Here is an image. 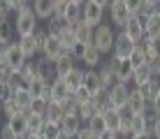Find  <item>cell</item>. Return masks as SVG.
Returning <instances> with one entry per match:
<instances>
[{
    "label": "cell",
    "mask_w": 160,
    "mask_h": 139,
    "mask_svg": "<svg viewBox=\"0 0 160 139\" xmlns=\"http://www.w3.org/2000/svg\"><path fill=\"white\" fill-rule=\"evenodd\" d=\"M114 40H116V35H114V30L109 28L107 23H100L95 28V40H93V47L98 49L102 56L114 51Z\"/></svg>",
    "instance_id": "cell-1"
},
{
    "label": "cell",
    "mask_w": 160,
    "mask_h": 139,
    "mask_svg": "<svg viewBox=\"0 0 160 139\" xmlns=\"http://www.w3.org/2000/svg\"><path fill=\"white\" fill-rule=\"evenodd\" d=\"M37 16H35V12H32V7H28V9H23L21 14H16V35L19 37H28V35H32V32L37 30Z\"/></svg>",
    "instance_id": "cell-2"
},
{
    "label": "cell",
    "mask_w": 160,
    "mask_h": 139,
    "mask_svg": "<svg viewBox=\"0 0 160 139\" xmlns=\"http://www.w3.org/2000/svg\"><path fill=\"white\" fill-rule=\"evenodd\" d=\"M63 56H70V49L63 47V42L58 40L56 32H49V40H47V47H44V51H42V58L49 60V63H56Z\"/></svg>",
    "instance_id": "cell-3"
},
{
    "label": "cell",
    "mask_w": 160,
    "mask_h": 139,
    "mask_svg": "<svg viewBox=\"0 0 160 139\" xmlns=\"http://www.w3.org/2000/svg\"><path fill=\"white\" fill-rule=\"evenodd\" d=\"M144 28H146V16L139 14V16H130V21L123 26V32H125V35H128L135 44H142V42H144V37H146V30H144Z\"/></svg>",
    "instance_id": "cell-4"
},
{
    "label": "cell",
    "mask_w": 160,
    "mask_h": 139,
    "mask_svg": "<svg viewBox=\"0 0 160 139\" xmlns=\"http://www.w3.org/2000/svg\"><path fill=\"white\" fill-rule=\"evenodd\" d=\"M109 65L114 67V74H116L118 83H128L132 81V72H135V65L130 63V58H116V56H112L109 58Z\"/></svg>",
    "instance_id": "cell-5"
},
{
    "label": "cell",
    "mask_w": 160,
    "mask_h": 139,
    "mask_svg": "<svg viewBox=\"0 0 160 139\" xmlns=\"http://www.w3.org/2000/svg\"><path fill=\"white\" fill-rule=\"evenodd\" d=\"M102 19H104V7L95 5L93 0H86L84 14H81V21H84L86 26H91V28H98V26L102 23Z\"/></svg>",
    "instance_id": "cell-6"
},
{
    "label": "cell",
    "mask_w": 160,
    "mask_h": 139,
    "mask_svg": "<svg viewBox=\"0 0 160 139\" xmlns=\"http://www.w3.org/2000/svg\"><path fill=\"white\" fill-rule=\"evenodd\" d=\"M128 95H130V88L125 86V83H116V86L109 88V102H112L114 109L123 111L128 107Z\"/></svg>",
    "instance_id": "cell-7"
},
{
    "label": "cell",
    "mask_w": 160,
    "mask_h": 139,
    "mask_svg": "<svg viewBox=\"0 0 160 139\" xmlns=\"http://www.w3.org/2000/svg\"><path fill=\"white\" fill-rule=\"evenodd\" d=\"M135 47H137V44L121 30L116 35V40H114V56H116V58H130L132 51H135Z\"/></svg>",
    "instance_id": "cell-8"
},
{
    "label": "cell",
    "mask_w": 160,
    "mask_h": 139,
    "mask_svg": "<svg viewBox=\"0 0 160 139\" xmlns=\"http://www.w3.org/2000/svg\"><path fill=\"white\" fill-rule=\"evenodd\" d=\"M109 16H112V21L116 26H121V30H123V26L130 21V12H128V7H125V2L123 0H112V5H109Z\"/></svg>",
    "instance_id": "cell-9"
},
{
    "label": "cell",
    "mask_w": 160,
    "mask_h": 139,
    "mask_svg": "<svg viewBox=\"0 0 160 139\" xmlns=\"http://www.w3.org/2000/svg\"><path fill=\"white\" fill-rule=\"evenodd\" d=\"M7 127L12 130V135L16 139H26V137H28V111L7 118Z\"/></svg>",
    "instance_id": "cell-10"
},
{
    "label": "cell",
    "mask_w": 160,
    "mask_h": 139,
    "mask_svg": "<svg viewBox=\"0 0 160 139\" xmlns=\"http://www.w3.org/2000/svg\"><path fill=\"white\" fill-rule=\"evenodd\" d=\"M146 104H148V100L144 97V93L139 91V88H132L130 91V95H128V109L132 116H142L144 114V109H146Z\"/></svg>",
    "instance_id": "cell-11"
},
{
    "label": "cell",
    "mask_w": 160,
    "mask_h": 139,
    "mask_svg": "<svg viewBox=\"0 0 160 139\" xmlns=\"http://www.w3.org/2000/svg\"><path fill=\"white\" fill-rule=\"evenodd\" d=\"M7 63H9V67H12L14 72H21L26 67V63H28V58H26V53L21 51V47L19 44H12L9 47V53H7Z\"/></svg>",
    "instance_id": "cell-12"
},
{
    "label": "cell",
    "mask_w": 160,
    "mask_h": 139,
    "mask_svg": "<svg viewBox=\"0 0 160 139\" xmlns=\"http://www.w3.org/2000/svg\"><path fill=\"white\" fill-rule=\"evenodd\" d=\"M49 32H56V35H58V40L63 42V47H65V49H72L74 44H77V32H74V26L63 23V26H58V28H51Z\"/></svg>",
    "instance_id": "cell-13"
},
{
    "label": "cell",
    "mask_w": 160,
    "mask_h": 139,
    "mask_svg": "<svg viewBox=\"0 0 160 139\" xmlns=\"http://www.w3.org/2000/svg\"><path fill=\"white\" fill-rule=\"evenodd\" d=\"M70 88H68V83H65L63 79H53L51 81V97H49V102H58V104H63L65 100H70Z\"/></svg>",
    "instance_id": "cell-14"
},
{
    "label": "cell",
    "mask_w": 160,
    "mask_h": 139,
    "mask_svg": "<svg viewBox=\"0 0 160 139\" xmlns=\"http://www.w3.org/2000/svg\"><path fill=\"white\" fill-rule=\"evenodd\" d=\"M81 86L86 88L91 95H95V93L102 91V81H100V74H98V70H84V83Z\"/></svg>",
    "instance_id": "cell-15"
},
{
    "label": "cell",
    "mask_w": 160,
    "mask_h": 139,
    "mask_svg": "<svg viewBox=\"0 0 160 139\" xmlns=\"http://www.w3.org/2000/svg\"><path fill=\"white\" fill-rule=\"evenodd\" d=\"M151 79H153V70H151L148 63L135 67V72H132V83H135V88H144Z\"/></svg>",
    "instance_id": "cell-16"
},
{
    "label": "cell",
    "mask_w": 160,
    "mask_h": 139,
    "mask_svg": "<svg viewBox=\"0 0 160 139\" xmlns=\"http://www.w3.org/2000/svg\"><path fill=\"white\" fill-rule=\"evenodd\" d=\"M53 7H56V0H32V12L37 19H51L53 16Z\"/></svg>",
    "instance_id": "cell-17"
},
{
    "label": "cell",
    "mask_w": 160,
    "mask_h": 139,
    "mask_svg": "<svg viewBox=\"0 0 160 139\" xmlns=\"http://www.w3.org/2000/svg\"><path fill=\"white\" fill-rule=\"evenodd\" d=\"M74 32H77V42L86 44V47H93V40H95V28L86 26L84 21H79V23L74 26Z\"/></svg>",
    "instance_id": "cell-18"
},
{
    "label": "cell",
    "mask_w": 160,
    "mask_h": 139,
    "mask_svg": "<svg viewBox=\"0 0 160 139\" xmlns=\"http://www.w3.org/2000/svg\"><path fill=\"white\" fill-rule=\"evenodd\" d=\"M28 91H30L32 97L49 100V97H51V83H49V81H42V79H35L32 83H28Z\"/></svg>",
    "instance_id": "cell-19"
},
{
    "label": "cell",
    "mask_w": 160,
    "mask_h": 139,
    "mask_svg": "<svg viewBox=\"0 0 160 139\" xmlns=\"http://www.w3.org/2000/svg\"><path fill=\"white\" fill-rule=\"evenodd\" d=\"M81 14H84V5L68 2V7H65V16H63V23H68V26H77V23L81 21Z\"/></svg>",
    "instance_id": "cell-20"
},
{
    "label": "cell",
    "mask_w": 160,
    "mask_h": 139,
    "mask_svg": "<svg viewBox=\"0 0 160 139\" xmlns=\"http://www.w3.org/2000/svg\"><path fill=\"white\" fill-rule=\"evenodd\" d=\"M53 70H56V79H65L70 72L74 70V58L72 56H63L53 63Z\"/></svg>",
    "instance_id": "cell-21"
},
{
    "label": "cell",
    "mask_w": 160,
    "mask_h": 139,
    "mask_svg": "<svg viewBox=\"0 0 160 139\" xmlns=\"http://www.w3.org/2000/svg\"><path fill=\"white\" fill-rule=\"evenodd\" d=\"M60 130H63V135L74 137L77 132L81 130V118H79L77 114H72V116H65V118L60 121Z\"/></svg>",
    "instance_id": "cell-22"
},
{
    "label": "cell",
    "mask_w": 160,
    "mask_h": 139,
    "mask_svg": "<svg viewBox=\"0 0 160 139\" xmlns=\"http://www.w3.org/2000/svg\"><path fill=\"white\" fill-rule=\"evenodd\" d=\"M98 74H100V81H102V86L107 88V91H109V88H112V86H116V83H118L116 74H114V67H112V65H109V60H107V63H102V65H100V70H98Z\"/></svg>",
    "instance_id": "cell-23"
},
{
    "label": "cell",
    "mask_w": 160,
    "mask_h": 139,
    "mask_svg": "<svg viewBox=\"0 0 160 139\" xmlns=\"http://www.w3.org/2000/svg\"><path fill=\"white\" fill-rule=\"evenodd\" d=\"M146 37L144 40H156V42H160V14L156 12V14H151L146 19Z\"/></svg>",
    "instance_id": "cell-24"
},
{
    "label": "cell",
    "mask_w": 160,
    "mask_h": 139,
    "mask_svg": "<svg viewBox=\"0 0 160 139\" xmlns=\"http://www.w3.org/2000/svg\"><path fill=\"white\" fill-rule=\"evenodd\" d=\"M142 47H144V53H146V63L148 65H156L160 60V42L144 40V42H142Z\"/></svg>",
    "instance_id": "cell-25"
},
{
    "label": "cell",
    "mask_w": 160,
    "mask_h": 139,
    "mask_svg": "<svg viewBox=\"0 0 160 139\" xmlns=\"http://www.w3.org/2000/svg\"><path fill=\"white\" fill-rule=\"evenodd\" d=\"M102 116H104V125H107V130H112V132H118L121 130V121H123V116H121L118 109L109 107Z\"/></svg>",
    "instance_id": "cell-26"
},
{
    "label": "cell",
    "mask_w": 160,
    "mask_h": 139,
    "mask_svg": "<svg viewBox=\"0 0 160 139\" xmlns=\"http://www.w3.org/2000/svg\"><path fill=\"white\" fill-rule=\"evenodd\" d=\"M65 118V109H63V104H58V102H49V107H47V114H44V121L47 123H58L60 125V121Z\"/></svg>",
    "instance_id": "cell-27"
},
{
    "label": "cell",
    "mask_w": 160,
    "mask_h": 139,
    "mask_svg": "<svg viewBox=\"0 0 160 139\" xmlns=\"http://www.w3.org/2000/svg\"><path fill=\"white\" fill-rule=\"evenodd\" d=\"M130 135H151V123L144 116H132L130 118Z\"/></svg>",
    "instance_id": "cell-28"
},
{
    "label": "cell",
    "mask_w": 160,
    "mask_h": 139,
    "mask_svg": "<svg viewBox=\"0 0 160 139\" xmlns=\"http://www.w3.org/2000/svg\"><path fill=\"white\" fill-rule=\"evenodd\" d=\"M81 63H84L88 70H95V67H100V65H102V53L98 51L95 47H88L86 53H84V58H81Z\"/></svg>",
    "instance_id": "cell-29"
},
{
    "label": "cell",
    "mask_w": 160,
    "mask_h": 139,
    "mask_svg": "<svg viewBox=\"0 0 160 139\" xmlns=\"http://www.w3.org/2000/svg\"><path fill=\"white\" fill-rule=\"evenodd\" d=\"M91 102H93V107H95L98 114H104V111L112 107V102H109V91H107V88H102L100 93H95V95H93Z\"/></svg>",
    "instance_id": "cell-30"
},
{
    "label": "cell",
    "mask_w": 160,
    "mask_h": 139,
    "mask_svg": "<svg viewBox=\"0 0 160 139\" xmlns=\"http://www.w3.org/2000/svg\"><path fill=\"white\" fill-rule=\"evenodd\" d=\"M16 44L21 47V51L26 53V58H28V60L35 58V56L40 53V51H37V44H35V37H32V35H28V37H19V42H16Z\"/></svg>",
    "instance_id": "cell-31"
},
{
    "label": "cell",
    "mask_w": 160,
    "mask_h": 139,
    "mask_svg": "<svg viewBox=\"0 0 160 139\" xmlns=\"http://www.w3.org/2000/svg\"><path fill=\"white\" fill-rule=\"evenodd\" d=\"M65 83H68V88H70V93H74V91H79L81 88V83H84V70H79V67H74L72 72H70L68 77L63 79Z\"/></svg>",
    "instance_id": "cell-32"
},
{
    "label": "cell",
    "mask_w": 160,
    "mask_h": 139,
    "mask_svg": "<svg viewBox=\"0 0 160 139\" xmlns=\"http://www.w3.org/2000/svg\"><path fill=\"white\" fill-rule=\"evenodd\" d=\"M14 102L19 104V109L21 111H28L30 109V102H32V95H30V91H28V86H23V88H19V91L14 93Z\"/></svg>",
    "instance_id": "cell-33"
},
{
    "label": "cell",
    "mask_w": 160,
    "mask_h": 139,
    "mask_svg": "<svg viewBox=\"0 0 160 139\" xmlns=\"http://www.w3.org/2000/svg\"><path fill=\"white\" fill-rule=\"evenodd\" d=\"M37 63V77H40L42 81H49L53 74H56V70H53V63H49V60H44V58H40V60H35ZM51 83V81H49Z\"/></svg>",
    "instance_id": "cell-34"
},
{
    "label": "cell",
    "mask_w": 160,
    "mask_h": 139,
    "mask_svg": "<svg viewBox=\"0 0 160 139\" xmlns=\"http://www.w3.org/2000/svg\"><path fill=\"white\" fill-rule=\"evenodd\" d=\"M139 91L144 93V97L148 100V102H153V100L160 95V77H153V79L148 81L144 88H139Z\"/></svg>",
    "instance_id": "cell-35"
},
{
    "label": "cell",
    "mask_w": 160,
    "mask_h": 139,
    "mask_svg": "<svg viewBox=\"0 0 160 139\" xmlns=\"http://www.w3.org/2000/svg\"><path fill=\"white\" fill-rule=\"evenodd\" d=\"M86 127H88V130H91L95 137H100L102 132L107 130V125H104V116H102V114H95V116H93V118L86 123Z\"/></svg>",
    "instance_id": "cell-36"
},
{
    "label": "cell",
    "mask_w": 160,
    "mask_h": 139,
    "mask_svg": "<svg viewBox=\"0 0 160 139\" xmlns=\"http://www.w3.org/2000/svg\"><path fill=\"white\" fill-rule=\"evenodd\" d=\"M19 74H21V79H23L26 86H28V83H32L35 79H40V77H37V63H30V60H28V63H26V67L21 70Z\"/></svg>",
    "instance_id": "cell-37"
},
{
    "label": "cell",
    "mask_w": 160,
    "mask_h": 139,
    "mask_svg": "<svg viewBox=\"0 0 160 139\" xmlns=\"http://www.w3.org/2000/svg\"><path fill=\"white\" fill-rule=\"evenodd\" d=\"M44 116H35V114H28V135H40L42 127H44Z\"/></svg>",
    "instance_id": "cell-38"
},
{
    "label": "cell",
    "mask_w": 160,
    "mask_h": 139,
    "mask_svg": "<svg viewBox=\"0 0 160 139\" xmlns=\"http://www.w3.org/2000/svg\"><path fill=\"white\" fill-rule=\"evenodd\" d=\"M40 135H42L44 139H60V137H63V130H60L58 123H44V127H42Z\"/></svg>",
    "instance_id": "cell-39"
},
{
    "label": "cell",
    "mask_w": 160,
    "mask_h": 139,
    "mask_svg": "<svg viewBox=\"0 0 160 139\" xmlns=\"http://www.w3.org/2000/svg\"><path fill=\"white\" fill-rule=\"evenodd\" d=\"M47 107H49V100H42V97H32V102H30V109H28V114H35V116H44V114H47Z\"/></svg>",
    "instance_id": "cell-40"
},
{
    "label": "cell",
    "mask_w": 160,
    "mask_h": 139,
    "mask_svg": "<svg viewBox=\"0 0 160 139\" xmlns=\"http://www.w3.org/2000/svg\"><path fill=\"white\" fill-rule=\"evenodd\" d=\"M0 107H2V114L7 116V118H12V116H19V114H23V111L19 109V104L14 102V97H9V100H5L2 104H0Z\"/></svg>",
    "instance_id": "cell-41"
},
{
    "label": "cell",
    "mask_w": 160,
    "mask_h": 139,
    "mask_svg": "<svg viewBox=\"0 0 160 139\" xmlns=\"http://www.w3.org/2000/svg\"><path fill=\"white\" fill-rule=\"evenodd\" d=\"M130 63L135 65V67H139V65L146 63V53H144V47H142V44L135 47V51H132V56H130Z\"/></svg>",
    "instance_id": "cell-42"
},
{
    "label": "cell",
    "mask_w": 160,
    "mask_h": 139,
    "mask_svg": "<svg viewBox=\"0 0 160 139\" xmlns=\"http://www.w3.org/2000/svg\"><path fill=\"white\" fill-rule=\"evenodd\" d=\"M72 100H74V102H77V104L81 107V104H88V102H91V100H93V95H91V93L86 91L84 86H81L79 91H74V93H72Z\"/></svg>",
    "instance_id": "cell-43"
},
{
    "label": "cell",
    "mask_w": 160,
    "mask_h": 139,
    "mask_svg": "<svg viewBox=\"0 0 160 139\" xmlns=\"http://www.w3.org/2000/svg\"><path fill=\"white\" fill-rule=\"evenodd\" d=\"M32 37H35V44H37V51H44V47H47V40H49V30H40L37 28L35 32H32Z\"/></svg>",
    "instance_id": "cell-44"
},
{
    "label": "cell",
    "mask_w": 160,
    "mask_h": 139,
    "mask_svg": "<svg viewBox=\"0 0 160 139\" xmlns=\"http://www.w3.org/2000/svg\"><path fill=\"white\" fill-rule=\"evenodd\" d=\"M95 114H98V111H95V107H93V102L81 104V107H79V118H81V121H86V123H88V121H91Z\"/></svg>",
    "instance_id": "cell-45"
},
{
    "label": "cell",
    "mask_w": 160,
    "mask_h": 139,
    "mask_svg": "<svg viewBox=\"0 0 160 139\" xmlns=\"http://www.w3.org/2000/svg\"><path fill=\"white\" fill-rule=\"evenodd\" d=\"M123 2H125V7H128V12L132 16H139L142 9H144V0H123Z\"/></svg>",
    "instance_id": "cell-46"
},
{
    "label": "cell",
    "mask_w": 160,
    "mask_h": 139,
    "mask_svg": "<svg viewBox=\"0 0 160 139\" xmlns=\"http://www.w3.org/2000/svg\"><path fill=\"white\" fill-rule=\"evenodd\" d=\"M12 74H14V70L9 67L7 60H2V63H0V83H7L9 79H12Z\"/></svg>",
    "instance_id": "cell-47"
},
{
    "label": "cell",
    "mask_w": 160,
    "mask_h": 139,
    "mask_svg": "<svg viewBox=\"0 0 160 139\" xmlns=\"http://www.w3.org/2000/svg\"><path fill=\"white\" fill-rule=\"evenodd\" d=\"M86 49H88V47H86V44H81V42H77V44H74V47H72V49H70V56H72V58H74V60H81V58H84V53H86Z\"/></svg>",
    "instance_id": "cell-48"
},
{
    "label": "cell",
    "mask_w": 160,
    "mask_h": 139,
    "mask_svg": "<svg viewBox=\"0 0 160 139\" xmlns=\"http://www.w3.org/2000/svg\"><path fill=\"white\" fill-rule=\"evenodd\" d=\"M9 47H12V42H9V37H5V40H0V63H2V60H7Z\"/></svg>",
    "instance_id": "cell-49"
},
{
    "label": "cell",
    "mask_w": 160,
    "mask_h": 139,
    "mask_svg": "<svg viewBox=\"0 0 160 139\" xmlns=\"http://www.w3.org/2000/svg\"><path fill=\"white\" fill-rule=\"evenodd\" d=\"M28 7H32L28 0H12V12H16V14H21L23 9H28Z\"/></svg>",
    "instance_id": "cell-50"
},
{
    "label": "cell",
    "mask_w": 160,
    "mask_h": 139,
    "mask_svg": "<svg viewBox=\"0 0 160 139\" xmlns=\"http://www.w3.org/2000/svg\"><path fill=\"white\" fill-rule=\"evenodd\" d=\"M74 139H98V137L93 135V132L88 130V127H81V130H79V132L74 135Z\"/></svg>",
    "instance_id": "cell-51"
},
{
    "label": "cell",
    "mask_w": 160,
    "mask_h": 139,
    "mask_svg": "<svg viewBox=\"0 0 160 139\" xmlns=\"http://www.w3.org/2000/svg\"><path fill=\"white\" fill-rule=\"evenodd\" d=\"M151 137L153 139H160V116L151 123Z\"/></svg>",
    "instance_id": "cell-52"
},
{
    "label": "cell",
    "mask_w": 160,
    "mask_h": 139,
    "mask_svg": "<svg viewBox=\"0 0 160 139\" xmlns=\"http://www.w3.org/2000/svg\"><path fill=\"white\" fill-rule=\"evenodd\" d=\"M0 139H16V137L12 135V130H9V127H7V123H5V127H2V130H0Z\"/></svg>",
    "instance_id": "cell-53"
},
{
    "label": "cell",
    "mask_w": 160,
    "mask_h": 139,
    "mask_svg": "<svg viewBox=\"0 0 160 139\" xmlns=\"http://www.w3.org/2000/svg\"><path fill=\"white\" fill-rule=\"evenodd\" d=\"M98 139H118V132H112V130H104Z\"/></svg>",
    "instance_id": "cell-54"
},
{
    "label": "cell",
    "mask_w": 160,
    "mask_h": 139,
    "mask_svg": "<svg viewBox=\"0 0 160 139\" xmlns=\"http://www.w3.org/2000/svg\"><path fill=\"white\" fill-rule=\"evenodd\" d=\"M151 107H153V114H156V118H158V116H160V95L151 102Z\"/></svg>",
    "instance_id": "cell-55"
},
{
    "label": "cell",
    "mask_w": 160,
    "mask_h": 139,
    "mask_svg": "<svg viewBox=\"0 0 160 139\" xmlns=\"http://www.w3.org/2000/svg\"><path fill=\"white\" fill-rule=\"evenodd\" d=\"M93 2L100 5V7H109V5H112V0H93Z\"/></svg>",
    "instance_id": "cell-56"
},
{
    "label": "cell",
    "mask_w": 160,
    "mask_h": 139,
    "mask_svg": "<svg viewBox=\"0 0 160 139\" xmlns=\"http://www.w3.org/2000/svg\"><path fill=\"white\" fill-rule=\"evenodd\" d=\"M5 37H7V28L0 23V40H5Z\"/></svg>",
    "instance_id": "cell-57"
},
{
    "label": "cell",
    "mask_w": 160,
    "mask_h": 139,
    "mask_svg": "<svg viewBox=\"0 0 160 139\" xmlns=\"http://www.w3.org/2000/svg\"><path fill=\"white\" fill-rule=\"evenodd\" d=\"M130 139H151V135H132Z\"/></svg>",
    "instance_id": "cell-58"
},
{
    "label": "cell",
    "mask_w": 160,
    "mask_h": 139,
    "mask_svg": "<svg viewBox=\"0 0 160 139\" xmlns=\"http://www.w3.org/2000/svg\"><path fill=\"white\" fill-rule=\"evenodd\" d=\"M144 2H146V5H153V7H156V2H158V0H144Z\"/></svg>",
    "instance_id": "cell-59"
},
{
    "label": "cell",
    "mask_w": 160,
    "mask_h": 139,
    "mask_svg": "<svg viewBox=\"0 0 160 139\" xmlns=\"http://www.w3.org/2000/svg\"><path fill=\"white\" fill-rule=\"evenodd\" d=\"M70 2H74V5H84L86 0H70Z\"/></svg>",
    "instance_id": "cell-60"
},
{
    "label": "cell",
    "mask_w": 160,
    "mask_h": 139,
    "mask_svg": "<svg viewBox=\"0 0 160 139\" xmlns=\"http://www.w3.org/2000/svg\"><path fill=\"white\" fill-rule=\"evenodd\" d=\"M156 12L160 14V0H158V2H156Z\"/></svg>",
    "instance_id": "cell-61"
},
{
    "label": "cell",
    "mask_w": 160,
    "mask_h": 139,
    "mask_svg": "<svg viewBox=\"0 0 160 139\" xmlns=\"http://www.w3.org/2000/svg\"><path fill=\"white\" fill-rule=\"evenodd\" d=\"M60 139H74V137H68V135H63V137H60Z\"/></svg>",
    "instance_id": "cell-62"
},
{
    "label": "cell",
    "mask_w": 160,
    "mask_h": 139,
    "mask_svg": "<svg viewBox=\"0 0 160 139\" xmlns=\"http://www.w3.org/2000/svg\"><path fill=\"white\" fill-rule=\"evenodd\" d=\"M28 2H30V0H28Z\"/></svg>",
    "instance_id": "cell-63"
}]
</instances>
